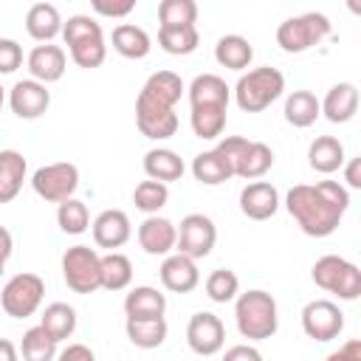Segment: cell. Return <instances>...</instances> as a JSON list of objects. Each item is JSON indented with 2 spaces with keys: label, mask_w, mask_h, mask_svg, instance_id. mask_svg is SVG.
<instances>
[{
  "label": "cell",
  "mask_w": 361,
  "mask_h": 361,
  "mask_svg": "<svg viewBox=\"0 0 361 361\" xmlns=\"http://www.w3.org/2000/svg\"><path fill=\"white\" fill-rule=\"evenodd\" d=\"M158 45L172 56L195 54L200 45L197 25H180V28H158Z\"/></svg>",
  "instance_id": "e575fe53"
},
{
  "label": "cell",
  "mask_w": 361,
  "mask_h": 361,
  "mask_svg": "<svg viewBox=\"0 0 361 361\" xmlns=\"http://www.w3.org/2000/svg\"><path fill=\"white\" fill-rule=\"evenodd\" d=\"M20 65H23V48H20V42L17 39H8V37H0V76L14 73Z\"/></svg>",
  "instance_id": "7bdbcfd3"
},
{
  "label": "cell",
  "mask_w": 361,
  "mask_h": 361,
  "mask_svg": "<svg viewBox=\"0 0 361 361\" xmlns=\"http://www.w3.org/2000/svg\"><path fill=\"white\" fill-rule=\"evenodd\" d=\"M166 310V296L152 285H138L124 296L127 319H158Z\"/></svg>",
  "instance_id": "cb8c5ba5"
},
{
  "label": "cell",
  "mask_w": 361,
  "mask_h": 361,
  "mask_svg": "<svg viewBox=\"0 0 361 361\" xmlns=\"http://www.w3.org/2000/svg\"><path fill=\"white\" fill-rule=\"evenodd\" d=\"M161 285L172 293H192L197 285H200V271H197V262L183 257V254H169L164 257L161 262Z\"/></svg>",
  "instance_id": "ac0fdd59"
},
{
  "label": "cell",
  "mask_w": 361,
  "mask_h": 361,
  "mask_svg": "<svg viewBox=\"0 0 361 361\" xmlns=\"http://www.w3.org/2000/svg\"><path fill=\"white\" fill-rule=\"evenodd\" d=\"M62 23L65 20H62V14H59V8L54 3H34L28 8V14H25V31H28V37L37 39V42H42V45L62 34Z\"/></svg>",
  "instance_id": "7402d4cb"
},
{
  "label": "cell",
  "mask_w": 361,
  "mask_h": 361,
  "mask_svg": "<svg viewBox=\"0 0 361 361\" xmlns=\"http://www.w3.org/2000/svg\"><path fill=\"white\" fill-rule=\"evenodd\" d=\"M39 327L59 344V341H65V338L73 336V330H76V310H73L68 302H51V305L42 310Z\"/></svg>",
  "instance_id": "d6a6232c"
},
{
  "label": "cell",
  "mask_w": 361,
  "mask_h": 361,
  "mask_svg": "<svg viewBox=\"0 0 361 361\" xmlns=\"http://www.w3.org/2000/svg\"><path fill=\"white\" fill-rule=\"evenodd\" d=\"M110 42H113V51L121 54L124 59H144L152 48L149 34L141 25H133V23H118L113 28Z\"/></svg>",
  "instance_id": "4316f807"
},
{
  "label": "cell",
  "mask_w": 361,
  "mask_h": 361,
  "mask_svg": "<svg viewBox=\"0 0 361 361\" xmlns=\"http://www.w3.org/2000/svg\"><path fill=\"white\" fill-rule=\"evenodd\" d=\"M327 361H361V341H358V338H350V341L341 344L336 353H330Z\"/></svg>",
  "instance_id": "7dc6e473"
},
{
  "label": "cell",
  "mask_w": 361,
  "mask_h": 361,
  "mask_svg": "<svg viewBox=\"0 0 361 361\" xmlns=\"http://www.w3.org/2000/svg\"><path fill=\"white\" fill-rule=\"evenodd\" d=\"M282 93H285V76H282V71H276L271 65L243 73L234 85V102L245 113H262Z\"/></svg>",
  "instance_id": "3957f363"
},
{
  "label": "cell",
  "mask_w": 361,
  "mask_h": 361,
  "mask_svg": "<svg viewBox=\"0 0 361 361\" xmlns=\"http://www.w3.org/2000/svg\"><path fill=\"white\" fill-rule=\"evenodd\" d=\"M186 344L197 355H214V353H220L223 344H226V327H223L220 316H214L209 310L195 313L189 319V324H186Z\"/></svg>",
  "instance_id": "4fadbf2b"
},
{
  "label": "cell",
  "mask_w": 361,
  "mask_h": 361,
  "mask_svg": "<svg viewBox=\"0 0 361 361\" xmlns=\"http://www.w3.org/2000/svg\"><path fill=\"white\" fill-rule=\"evenodd\" d=\"M214 59H217V65H223L228 71H245L251 65V59H254V48H251V42L245 37L226 34L214 45Z\"/></svg>",
  "instance_id": "f546056e"
},
{
  "label": "cell",
  "mask_w": 361,
  "mask_h": 361,
  "mask_svg": "<svg viewBox=\"0 0 361 361\" xmlns=\"http://www.w3.org/2000/svg\"><path fill=\"white\" fill-rule=\"evenodd\" d=\"M183 158L175 152V149H166V147H155L144 155V172L149 180H158V183H172V180H180L183 175Z\"/></svg>",
  "instance_id": "484cf974"
},
{
  "label": "cell",
  "mask_w": 361,
  "mask_h": 361,
  "mask_svg": "<svg viewBox=\"0 0 361 361\" xmlns=\"http://www.w3.org/2000/svg\"><path fill=\"white\" fill-rule=\"evenodd\" d=\"M133 282V262L121 251H110L102 257V288L104 290H124Z\"/></svg>",
  "instance_id": "836d02e7"
},
{
  "label": "cell",
  "mask_w": 361,
  "mask_h": 361,
  "mask_svg": "<svg viewBox=\"0 0 361 361\" xmlns=\"http://www.w3.org/2000/svg\"><path fill=\"white\" fill-rule=\"evenodd\" d=\"M0 361H20V353L8 338H0Z\"/></svg>",
  "instance_id": "f907efd6"
},
{
  "label": "cell",
  "mask_w": 361,
  "mask_h": 361,
  "mask_svg": "<svg viewBox=\"0 0 361 361\" xmlns=\"http://www.w3.org/2000/svg\"><path fill=\"white\" fill-rule=\"evenodd\" d=\"M234 322L243 338L248 341H265L276 333L279 327V310H276V299L268 290H245L237 293L234 299Z\"/></svg>",
  "instance_id": "7a4b0ae2"
},
{
  "label": "cell",
  "mask_w": 361,
  "mask_h": 361,
  "mask_svg": "<svg viewBox=\"0 0 361 361\" xmlns=\"http://www.w3.org/2000/svg\"><path fill=\"white\" fill-rule=\"evenodd\" d=\"M223 361H262V353L251 344H234V347L226 350Z\"/></svg>",
  "instance_id": "bcb514c9"
},
{
  "label": "cell",
  "mask_w": 361,
  "mask_h": 361,
  "mask_svg": "<svg viewBox=\"0 0 361 361\" xmlns=\"http://www.w3.org/2000/svg\"><path fill=\"white\" fill-rule=\"evenodd\" d=\"M344 180L350 189H361V158L344 161Z\"/></svg>",
  "instance_id": "c3c4849f"
},
{
  "label": "cell",
  "mask_w": 361,
  "mask_h": 361,
  "mask_svg": "<svg viewBox=\"0 0 361 361\" xmlns=\"http://www.w3.org/2000/svg\"><path fill=\"white\" fill-rule=\"evenodd\" d=\"M54 361H96V355H93V350L87 344H68L65 350L56 353Z\"/></svg>",
  "instance_id": "f6af8a7d"
},
{
  "label": "cell",
  "mask_w": 361,
  "mask_h": 361,
  "mask_svg": "<svg viewBox=\"0 0 361 361\" xmlns=\"http://www.w3.org/2000/svg\"><path fill=\"white\" fill-rule=\"evenodd\" d=\"M166 200H169V186L166 183H158V180H141L138 186H135V192H133V203H135V209L138 212H144L147 217L149 214H158L164 206H166Z\"/></svg>",
  "instance_id": "f35d334b"
},
{
  "label": "cell",
  "mask_w": 361,
  "mask_h": 361,
  "mask_svg": "<svg viewBox=\"0 0 361 361\" xmlns=\"http://www.w3.org/2000/svg\"><path fill=\"white\" fill-rule=\"evenodd\" d=\"M322 116L333 124H347L358 110V87L353 82H338L327 90V96L319 102Z\"/></svg>",
  "instance_id": "ffe728a7"
},
{
  "label": "cell",
  "mask_w": 361,
  "mask_h": 361,
  "mask_svg": "<svg viewBox=\"0 0 361 361\" xmlns=\"http://www.w3.org/2000/svg\"><path fill=\"white\" fill-rule=\"evenodd\" d=\"M3 104H6V87L0 85V113H3Z\"/></svg>",
  "instance_id": "816d5d0a"
},
{
  "label": "cell",
  "mask_w": 361,
  "mask_h": 361,
  "mask_svg": "<svg viewBox=\"0 0 361 361\" xmlns=\"http://www.w3.org/2000/svg\"><path fill=\"white\" fill-rule=\"evenodd\" d=\"M313 282L327 290V293H336L338 299L344 302H353L361 296V271L355 262L338 257V254H324L313 262V271H310Z\"/></svg>",
  "instance_id": "5b68a950"
},
{
  "label": "cell",
  "mask_w": 361,
  "mask_h": 361,
  "mask_svg": "<svg viewBox=\"0 0 361 361\" xmlns=\"http://www.w3.org/2000/svg\"><path fill=\"white\" fill-rule=\"evenodd\" d=\"M217 243V226L209 214H186L178 226V243H175V251L189 257V259H200V257H209L212 248Z\"/></svg>",
  "instance_id": "30bf717a"
},
{
  "label": "cell",
  "mask_w": 361,
  "mask_h": 361,
  "mask_svg": "<svg viewBox=\"0 0 361 361\" xmlns=\"http://www.w3.org/2000/svg\"><path fill=\"white\" fill-rule=\"evenodd\" d=\"M158 20H161V28L195 25V20H197V3L195 0H161Z\"/></svg>",
  "instance_id": "60d3db41"
},
{
  "label": "cell",
  "mask_w": 361,
  "mask_h": 361,
  "mask_svg": "<svg viewBox=\"0 0 361 361\" xmlns=\"http://www.w3.org/2000/svg\"><path fill=\"white\" fill-rule=\"evenodd\" d=\"M25 65H28L31 79L48 87L51 82H59V79H62V73H65V68H68V56H65V51H62L59 45L45 42V45L31 48Z\"/></svg>",
  "instance_id": "e0dca14e"
},
{
  "label": "cell",
  "mask_w": 361,
  "mask_h": 361,
  "mask_svg": "<svg viewBox=\"0 0 361 361\" xmlns=\"http://www.w3.org/2000/svg\"><path fill=\"white\" fill-rule=\"evenodd\" d=\"M330 37V20L319 11H307L299 17H288L276 28V45L285 54H302Z\"/></svg>",
  "instance_id": "8992f818"
},
{
  "label": "cell",
  "mask_w": 361,
  "mask_h": 361,
  "mask_svg": "<svg viewBox=\"0 0 361 361\" xmlns=\"http://www.w3.org/2000/svg\"><path fill=\"white\" fill-rule=\"evenodd\" d=\"M279 209V192L268 180H254L240 192V212L248 220H268Z\"/></svg>",
  "instance_id": "d6986e66"
},
{
  "label": "cell",
  "mask_w": 361,
  "mask_h": 361,
  "mask_svg": "<svg viewBox=\"0 0 361 361\" xmlns=\"http://www.w3.org/2000/svg\"><path fill=\"white\" fill-rule=\"evenodd\" d=\"M231 166L237 178L245 180H259L271 166H274V152L262 141H248L243 135H226L214 147Z\"/></svg>",
  "instance_id": "277c9868"
},
{
  "label": "cell",
  "mask_w": 361,
  "mask_h": 361,
  "mask_svg": "<svg viewBox=\"0 0 361 361\" xmlns=\"http://www.w3.org/2000/svg\"><path fill=\"white\" fill-rule=\"evenodd\" d=\"M62 276L73 293H93L102 288V257L90 245H71L62 254Z\"/></svg>",
  "instance_id": "52a82bcc"
},
{
  "label": "cell",
  "mask_w": 361,
  "mask_h": 361,
  "mask_svg": "<svg viewBox=\"0 0 361 361\" xmlns=\"http://www.w3.org/2000/svg\"><path fill=\"white\" fill-rule=\"evenodd\" d=\"M192 175H195V180H200L203 186H220V183H226L228 178H234L228 161H226L214 147H212V149H203V152H197V155L192 158Z\"/></svg>",
  "instance_id": "f1b7e54d"
},
{
  "label": "cell",
  "mask_w": 361,
  "mask_h": 361,
  "mask_svg": "<svg viewBox=\"0 0 361 361\" xmlns=\"http://www.w3.org/2000/svg\"><path fill=\"white\" fill-rule=\"evenodd\" d=\"M285 209L307 237H330L350 209V192L338 180L299 183L285 195Z\"/></svg>",
  "instance_id": "6da1fadb"
},
{
  "label": "cell",
  "mask_w": 361,
  "mask_h": 361,
  "mask_svg": "<svg viewBox=\"0 0 361 361\" xmlns=\"http://www.w3.org/2000/svg\"><path fill=\"white\" fill-rule=\"evenodd\" d=\"M240 293V279L231 268H214L209 276H206V296L217 305H226V302H234Z\"/></svg>",
  "instance_id": "ab89813d"
},
{
  "label": "cell",
  "mask_w": 361,
  "mask_h": 361,
  "mask_svg": "<svg viewBox=\"0 0 361 361\" xmlns=\"http://www.w3.org/2000/svg\"><path fill=\"white\" fill-rule=\"evenodd\" d=\"M8 107L17 118H39L48 107H51V90L34 79H20L14 82V87L8 90Z\"/></svg>",
  "instance_id": "5bb4252c"
},
{
  "label": "cell",
  "mask_w": 361,
  "mask_h": 361,
  "mask_svg": "<svg viewBox=\"0 0 361 361\" xmlns=\"http://www.w3.org/2000/svg\"><path fill=\"white\" fill-rule=\"evenodd\" d=\"M124 330H127V338L141 347V350H155L166 341V333H169V324L164 316L158 319H127L124 322Z\"/></svg>",
  "instance_id": "4dcf8cb0"
},
{
  "label": "cell",
  "mask_w": 361,
  "mask_h": 361,
  "mask_svg": "<svg viewBox=\"0 0 361 361\" xmlns=\"http://www.w3.org/2000/svg\"><path fill=\"white\" fill-rule=\"evenodd\" d=\"M3 268H6V262H0V276H3Z\"/></svg>",
  "instance_id": "f5cc1de1"
},
{
  "label": "cell",
  "mask_w": 361,
  "mask_h": 361,
  "mask_svg": "<svg viewBox=\"0 0 361 361\" xmlns=\"http://www.w3.org/2000/svg\"><path fill=\"white\" fill-rule=\"evenodd\" d=\"M31 189L48 203H62L79 189V166L71 161L45 164L31 175Z\"/></svg>",
  "instance_id": "9c48e42d"
},
{
  "label": "cell",
  "mask_w": 361,
  "mask_h": 361,
  "mask_svg": "<svg viewBox=\"0 0 361 361\" xmlns=\"http://www.w3.org/2000/svg\"><path fill=\"white\" fill-rule=\"evenodd\" d=\"M175 243H178V226L166 217L149 214L138 226V245L149 257H169L175 251Z\"/></svg>",
  "instance_id": "9a60e30c"
},
{
  "label": "cell",
  "mask_w": 361,
  "mask_h": 361,
  "mask_svg": "<svg viewBox=\"0 0 361 361\" xmlns=\"http://www.w3.org/2000/svg\"><path fill=\"white\" fill-rule=\"evenodd\" d=\"M344 144L336 138V135H319L310 141L307 147V164L313 172H322V175H333L344 166Z\"/></svg>",
  "instance_id": "603a6c76"
},
{
  "label": "cell",
  "mask_w": 361,
  "mask_h": 361,
  "mask_svg": "<svg viewBox=\"0 0 361 361\" xmlns=\"http://www.w3.org/2000/svg\"><path fill=\"white\" fill-rule=\"evenodd\" d=\"M56 223L65 234H85L87 226H90V212L82 200L76 197H68L56 206Z\"/></svg>",
  "instance_id": "b9f144b4"
},
{
  "label": "cell",
  "mask_w": 361,
  "mask_h": 361,
  "mask_svg": "<svg viewBox=\"0 0 361 361\" xmlns=\"http://www.w3.org/2000/svg\"><path fill=\"white\" fill-rule=\"evenodd\" d=\"M226 110L228 107H192V113H189L192 133L203 141L220 138L226 130Z\"/></svg>",
  "instance_id": "d590c367"
},
{
  "label": "cell",
  "mask_w": 361,
  "mask_h": 361,
  "mask_svg": "<svg viewBox=\"0 0 361 361\" xmlns=\"http://www.w3.org/2000/svg\"><path fill=\"white\" fill-rule=\"evenodd\" d=\"M183 79L178 76V73H172V71H155L147 82H144V87L138 90L141 96H147V99H152V102H158V104H166V107H175L178 102H180V96H183Z\"/></svg>",
  "instance_id": "83f0119b"
},
{
  "label": "cell",
  "mask_w": 361,
  "mask_h": 361,
  "mask_svg": "<svg viewBox=\"0 0 361 361\" xmlns=\"http://www.w3.org/2000/svg\"><path fill=\"white\" fill-rule=\"evenodd\" d=\"M135 124H138V133L149 141H164V138H172L178 133L175 107L158 104V102H152L141 93L135 99Z\"/></svg>",
  "instance_id": "7c38bea8"
},
{
  "label": "cell",
  "mask_w": 361,
  "mask_h": 361,
  "mask_svg": "<svg viewBox=\"0 0 361 361\" xmlns=\"http://www.w3.org/2000/svg\"><path fill=\"white\" fill-rule=\"evenodd\" d=\"M135 8V0H93V11L102 17H127Z\"/></svg>",
  "instance_id": "ee69618b"
},
{
  "label": "cell",
  "mask_w": 361,
  "mask_h": 361,
  "mask_svg": "<svg viewBox=\"0 0 361 361\" xmlns=\"http://www.w3.org/2000/svg\"><path fill=\"white\" fill-rule=\"evenodd\" d=\"M90 228H93V243H96L99 248H107V251L121 248V245L133 237L130 217H127V212H121V209H104V212L90 223Z\"/></svg>",
  "instance_id": "2e32d148"
},
{
  "label": "cell",
  "mask_w": 361,
  "mask_h": 361,
  "mask_svg": "<svg viewBox=\"0 0 361 361\" xmlns=\"http://www.w3.org/2000/svg\"><path fill=\"white\" fill-rule=\"evenodd\" d=\"M319 116H322V107H319L316 93H310V90H293V93L285 99V121H288L290 127L305 130V127L316 124Z\"/></svg>",
  "instance_id": "1f68e13d"
},
{
  "label": "cell",
  "mask_w": 361,
  "mask_h": 361,
  "mask_svg": "<svg viewBox=\"0 0 361 361\" xmlns=\"http://www.w3.org/2000/svg\"><path fill=\"white\" fill-rule=\"evenodd\" d=\"M42 296H45V282H42V276L23 271V274H14V276L3 285V290H0V305H3V310H6L11 319H28V316H34V313L39 310Z\"/></svg>",
  "instance_id": "ba28073f"
},
{
  "label": "cell",
  "mask_w": 361,
  "mask_h": 361,
  "mask_svg": "<svg viewBox=\"0 0 361 361\" xmlns=\"http://www.w3.org/2000/svg\"><path fill=\"white\" fill-rule=\"evenodd\" d=\"M20 353H23V361H54L59 350H56V341L37 324L23 333Z\"/></svg>",
  "instance_id": "74e56055"
},
{
  "label": "cell",
  "mask_w": 361,
  "mask_h": 361,
  "mask_svg": "<svg viewBox=\"0 0 361 361\" xmlns=\"http://www.w3.org/2000/svg\"><path fill=\"white\" fill-rule=\"evenodd\" d=\"M302 330L313 341H333L344 330V313L330 299H313L302 307Z\"/></svg>",
  "instance_id": "8fae6325"
},
{
  "label": "cell",
  "mask_w": 361,
  "mask_h": 361,
  "mask_svg": "<svg viewBox=\"0 0 361 361\" xmlns=\"http://www.w3.org/2000/svg\"><path fill=\"white\" fill-rule=\"evenodd\" d=\"M11 251H14V237L6 226H0V262H6L11 257Z\"/></svg>",
  "instance_id": "681fc988"
},
{
  "label": "cell",
  "mask_w": 361,
  "mask_h": 361,
  "mask_svg": "<svg viewBox=\"0 0 361 361\" xmlns=\"http://www.w3.org/2000/svg\"><path fill=\"white\" fill-rule=\"evenodd\" d=\"M186 90H189V104L192 107H228V99H231V87L217 73L195 76Z\"/></svg>",
  "instance_id": "44dd1931"
},
{
  "label": "cell",
  "mask_w": 361,
  "mask_h": 361,
  "mask_svg": "<svg viewBox=\"0 0 361 361\" xmlns=\"http://www.w3.org/2000/svg\"><path fill=\"white\" fill-rule=\"evenodd\" d=\"M28 164L17 149H0V203H11L25 180Z\"/></svg>",
  "instance_id": "d4e9b609"
},
{
  "label": "cell",
  "mask_w": 361,
  "mask_h": 361,
  "mask_svg": "<svg viewBox=\"0 0 361 361\" xmlns=\"http://www.w3.org/2000/svg\"><path fill=\"white\" fill-rule=\"evenodd\" d=\"M68 48H71V59H73L79 68H85V71L99 68V65L107 59V42H104V31H102V34L82 37V39L71 42Z\"/></svg>",
  "instance_id": "8d00e7d4"
}]
</instances>
